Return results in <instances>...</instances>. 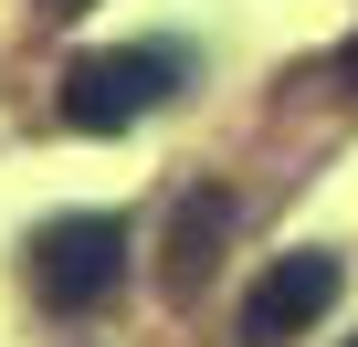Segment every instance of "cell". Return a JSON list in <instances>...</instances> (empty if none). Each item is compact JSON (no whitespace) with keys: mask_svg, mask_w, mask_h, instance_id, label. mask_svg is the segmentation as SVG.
Returning a JSON list of instances; mask_svg holds the SVG:
<instances>
[{"mask_svg":"<svg viewBox=\"0 0 358 347\" xmlns=\"http://www.w3.org/2000/svg\"><path fill=\"white\" fill-rule=\"evenodd\" d=\"M169 95H179V53H169V43L85 53V64L64 74V126H74V137H127V126H148Z\"/></svg>","mask_w":358,"mask_h":347,"instance_id":"obj_1","label":"cell"},{"mask_svg":"<svg viewBox=\"0 0 358 347\" xmlns=\"http://www.w3.org/2000/svg\"><path fill=\"white\" fill-rule=\"evenodd\" d=\"M116 284H127V221L116 211H64L32 232V295L53 316H95Z\"/></svg>","mask_w":358,"mask_h":347,"instance_id":"obj_2","label":"cell"},{"mask_svg":"<svg viewBox=\"0 0 358 347\" xmlns=\"http://www.w3.org/2000/svg\"><path fill=\"white\" fill-rule=\"evenodd\" d=\"M348 347H358V337H348Z\"/></svg>","mask_w":358,"mask_h":347,"instance_id":"obj_6","label":"cell"},{"mask_svg":"<svg viewBox=\"0 0 358 347\" xmlns=\"http://www.w3.org/2000/svg\"><path fill=\"white\" fill-rule=\"evenodd\" d=\"M337 84H348V105H358V32L337 43Z\"/></svg>","mask_w":358,"mask_h":347,"instance_id":"obj_5","label":"cell"},{"mask_svg":"<svg viewBox=\"0 0 358 347\" xmlns=\"http://www.w3.org/2000/svg\"><path fill=\"white\" fill-rule=\"evenodd\" d=\"M337 295H348V263H337V253H285V263L243 295V347H295L306 326H327Z\"/></svg>","mask_w":358,"mask_h":347,"instance_id":"obj_3","label":"cell"},{"mask_svg":"<svg viewBox=\"0 0 358 347\" xmlns=\"http://www.w3.org/2000/svg\"><path fill=\"white\" fill-rule=\"evenodd\" d=\"M222 232H232V190H190V200H179V221H169V295H179V305L211 284Z\"/></svg>","mask_w":358,"mask_h":347,"instance_id":"obj_4","label":"cell"}]
</instances>
